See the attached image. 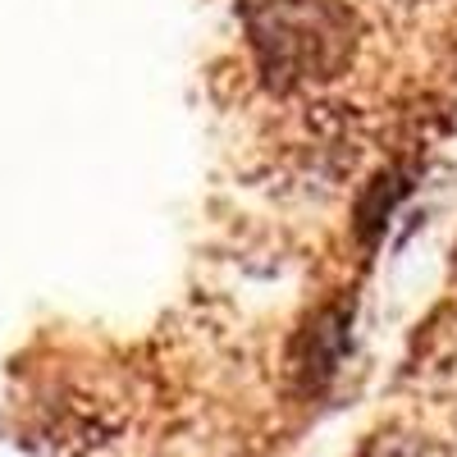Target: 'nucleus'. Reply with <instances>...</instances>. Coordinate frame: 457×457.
I'll return each mask as SVG.
<instances>
[{
	"instance_id": "obj_1",
	"label": "nucleus",
	"mask_w": 457,
	"mask_h": 457,
	"mask_svg": "<svg viewBox=\"0 0 457 457\" xmlns=\"http://www.w3.org/2000/svg\"><path fill=\"white\" fill-rule=\"evenodd\" d=\"M261 83L312 96L357 64L361 19L348 0H234Z\"/></svg>"
},
{
	"instance_id": "obj_2",
	"label": "nucleus",
	"mask_w": 457,
	"mask_h": 457,
	"mask_svg": "<svg viewBox=\"0 0 457 457\" xmlns=\"http://www.w3.org/2000/svg\"><path fill=\"white\" fill-rule=\"evenodd\" d=\"M357 457H453L444 444L426 439V435H411V430H385L375 435Z\"/></svg>"
},
{
	"instance_id": "obj_3",
	"label": "nucleus",
	"mask_w": 457,
	"mask_h": 457,
	"mask_svg": "<svg viewBox=\"0 0 457 457\" xmlns=\"http://www.w3.org/2000/svg\"><path fill=\"white\" fill-rule=\"evenodd\" d=\"M398 5H421V0H398Z\"/></svg>"
}]
</instances>
